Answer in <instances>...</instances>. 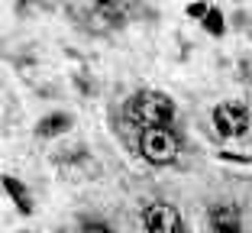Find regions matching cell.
I'll use <instances>...</instances> for the list:
<instances>
[{
    "label": "cell",
    "mask_w": 252,
    "mask_h": 233,
    "mask_svg": "<svg viewBox=\"0 0 252 233\" xmlns=\"http://www.w3.org/2000/svg\"><path fill=\"white\" fill-rule=\"evenodd\" d=\"M74 233H113V227L107 224V220H97V217H84L81 224H78V230Z\"/></svg>",
    "instance_id": "12"
},
{
    "label": "cell",
    "mask_w": 252,
    "mask_h": 233,
    "mask_svg": "<svg viewBox=\"0 0 252 233\" xmlns=\"http://www.w3.org/2000/svg\"><path fill=\"white\" fill-rule=\"evenodd\" d=\"M71 127H74V113H68V110H49L45 117H39L36 136H39V139H59V136L71 133Z\"/></svg>",
    "instance_id": "6"
},
{
    "label": "cell",
    "mask_w": 252,
    "mask_h": 233,
    "mask_svg": "<svg viewBox=\"0 0 252 233\" xmlns=\"http://www.w3.org/2000/svg\"><path fill=\"white\" fill-rule=\"evenodd\" d=\"M49 159H52V166H55V168H62V172H74V168H81V162H91L88 149H84L81 143H74V146H68V149L52 152Z\"/></svg>",
    "instance_id": "9"
},
{
    "label": "cell",
    "mask_w": 252,
    "mask_h": 233,
    "mask_svg": "<svg viewBox=\"0 0 252 233\" xmlns=\"http://www.w3.org/2000/svg\"><path fill=\"white\" fill-rule=\"evenodd\" d=\"M123 123L142 130H158V127H175V117H178V107L175 100L165 94V91H156V88H142L136 94L123 100Z\"/></svg>",
    "instance_id": "1"
},
{
    "label": "cell",
    "mask_w": 252,
    "mask_h": 233,
    "mask_svg": "<svg viewBox=\"0 0 252 233\" xmlns=\"http://www.w3.org/2000/svg\"><path fill=\"white\" fill-rule=\"evenodd\" d=\"M226 107H230L233 120H236V127H239V139H243V136L252 130V110H249V104H243V100H226Z\"/></svg>",
    "instance_id": "11"
},
{
    "label": "cell",
    "mask_w": 252,
    "mask_h": 233,
    "mask_svg": "<svg viewBox=\"0 0 252 233\" xmlns=\"http://www.w3.org/2000/svg\"><path fill=\"white\" fill-rule=\"evenodd\" d=\"M181 146H185V136L178 133L175 127H158V130H142L136 136V156L142 162L156 168L175 166L181 156Z\"/></svg>",
    "instance_id": "2"
},
{
    "label": "cell",
    "mask_w": 252,
    "mask_h": 233,
    "mask_svg": "<svg viewBox=\"0 0 252 233\" xmlns=\"http://www.w3.org/2000/svg\"><path fill=\"white\" fill-rule=\"evenodd\" d=\"M71 81H74V88L81 91V94H88V98L97 91V88H94V81L88 78V71H84V68H81V71H74V78H71Z\"/></svg>",
    "instance_id": "14"
},
{
    "label": "cell",
    "mask_w": 252,
    "mask_h": 233,
    "mask_svg": "<svg viewBox=\"0 0 252 233\" xmlns=\"http://www.w3.org/2000/svg\"><path fill=\"white\" fill-rule=\"evenodd\" d=\"M207 13H210V3H204V0H194V3L185 7V16H191V20H197V23H204Z\"/></svg>",
    "instance_id": "13"
},
{
    "label": "cell",
    "mask_w": 252,
    "mask_h": 233,
    "mask_svg": "<svg viewBox=\"0 0 252 233\" xmlns=\"http://www.w3.org/2000/svg\"><path fill=\"white\" fill-rule=\"evenodd\" d=\"M200 26H204V33H210L214 39H223V36H226V16H223V10L217 7V3H210V13L204 16V23H200Z\"/></svg>",
    "instance_id": "10"
},
{
    "label": "cell",
    "mask_w": 252,
    "mask_h": 233,
    "mask_svg": "<svg viewBox=\"0 0 252 233\" xmlns=\"http://www.w3.org/2000/svg\"><path fill=\"white\" fill-rule=\"evenodd\" d=\"M220 159H223V162H233V166H252V156H246V152H230V149H223Z\"/></svg>",
    "instance_id": "15"
},
{
    "label": "cell",
    "mask_w": 252,
    "mask_h": 233,
    "mask_svg": "<svg viewBox=\"0 0 252 233\" xmlns=\"http://www.w3.org/2000/svg\"><path fill=\"white\" fill-rule=\"evenodd\" d=\"M210 123H214V130H217L220 139H239V127H236V120H233L226 100L214 104V110H210Z\"/></svg>",
    "instance_id": "8"
},
{
    "label": "cell",
    "mask_w": 252,
    "mask_h": 233,
    "mask_svg": "<svg viewBox=\"0 0 252 233\" xmlns=\"http://www.w3.org/2000/svg\"><path fill=\"white\" fill-rule=\"evenodd\" d=\"M68 10L81 13L78 26L91 36H110V33L123 30L129 23V3H117V0H107V3H84V7H71Z\"/></svg>",
    "instance_id": "3"
},
{
    "label": "cell",
    "mask_w": 252,
    "mask_h": 233,
    "mask_svg": "<svg viewBox=\"0 0 252 233\" xmlns=\"http://www.w3.org/2000/svg\"><path fill=\"white\" fill-rule=\"evenodd\" d=\"M3 191L13 201V207L23 214V217H32L36 214V201H32V191L26 181H20L16 175H3Z\"/></svg>",
    "instance_id": "7"
},
{
    "label": "cell",
    "mask_w": 252,
    "mask_h": 233,
    "mask_svg": "<svg viewBox=\"0 0 252 233\" xmlns=\"http://www.w3.org/2000/svg\"><path fill=\"white\" fill-rule=\"evenodd\" d=\"M139 224L146 233H188L181 211L171 201H162V198L139 204Z\"/></svg>",
    "instance_id": "4"
},
{
    "label": "cell",
    "mask_w": 252,
    "mask_h": 233,
    "mask_svg": "<svg viewBox=\"0 0 252 233\" xmlns=\"http://www.w3.org/2000/svg\"><path fill=\"white\" fill-rule=\"evenodd\" d=\"M207 224L214 233H246L243 227V211L233 201H217L207 207Z\"/></svg>",
    "instance_id": "5"
}]
</instances>
